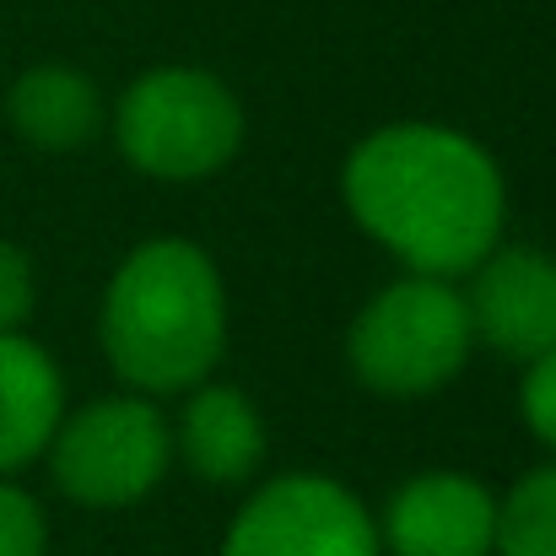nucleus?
<instances>
[{
    "label": "nucleus",
    "mask_w": 556,
    "mask_h": 556,
    "mask_svg": "<svg viewBox=\"0 0 556 556\" xmlns=\"http://www.w3.org/2000/svg\"><path fill=\"white\" fill-rule=\"evenodd\" d=\"M357 227L416 276H465L503 243V168L448 125L400 119L363 136L341 168Z\"/></svg>",
    "instance_id": "f257e3e1"
},
{
    "label": "nucleus",
    "mask_w": 556,
    "mask_h": 556,
    "mask_svg": "<svg viewBox=\"0 0 556 556\" xmlns=\"http://www.w3.org/2000/svg\"><path fill=\"white\" fill-rule=\"evenodd\" d=\"M98 341L136 394H185L227 352V287L189 238H147L103 292Z\"/></svg>",
    "instance_id": "f03ea898"
},
{
    "label": "nucleus",
    "mask_w": 556,
    "mask_h": 556,
    "mask_svg": "<svg viewBox=\"0 0 556 556\" xmlns=\"http://www.w3.org/2000/svg\"><path fill=\"white\" fill-rule=\"evenodd\" d=\"M476 336L454 281L405 270L372 292L346 330V363L357 383L389 400H421L454 383L470 363Z\"/></svg>",
    "instance_id": "7ed1b4c3"
},
{
    "label": "nucleus",
    "mask_w": 556,
    "mask_h": 556,
    "mask_svg": "<svg viewBox=\"0 0 556 556\" xmlns=\"http://www.w3.org/2000/svg\"><path fill=\"white\" fill-rule=\"evenodd\" d=\"M114 141L136 174L194 185L238 157L243 109L222 76L200 65H157L125 87L114 109Z\"/></svg>",
    "instance_id": "20e7f679"
},
{
    "label": "nucleus",
    "mask_w": 556,
    "mask_h": 556,
    "mask_svg": "<svg viewBox=\"0 0 556 556\" xmlns=\"http://www.w3.org/2000/svg\"><path fill=\"white\" fill-rule=\"evenodd\" d=\"M49 476L81 508H130L174 465V432L147 394H109L60 416L49 438Z\"/></svg>",
    "instance_id": "39448f33"
},
{
    "label": "nucleus",
    "mask_w": 556,
    "mask_h": 556,
    "mask_svg": "<svg viewBox=\"0 0 556 556\" xmlns=\"http://www.w3.org/2000/svg\"><path fill=\"white\" fill-rule=\"evenodd\" d=\"M222 556H383L368 503L330 476H276L227 525Z\"/></svg>",
    "instance_id": "423d86ee"
},
{
    "label": "nucleus",
    "mask_w": 556,
    "mask_h": 556,
    "mask_svg": "<svg viewBox=\"0 0 556 556\" xmlns=\"http://www.w3.org/2000/svg\"><path fill=\"white\" fill-rule=\"evenodd\" d=\"M465 314H470V336L476 346L514 357V363H535L541 352L556 346V260L525 243H497L486 260H476L470 270Z\"/></svg>",
    "instance_id": "0eeeda50"
},
{
    "label": "nucleus",
    "mask_w": 556,
    "mask_h": 556,
    "mask_svg": "<svg viewBox=\"0 0 556 556\" xmlns=\"http://www.w3.org/2000/svg\"><path fill=\"white\" fill-rule=\"evenodd\" d=\"M497 497L459 470L410 476L378 514V546L389 556H492Z\"/></svg>",
    "instance_id": "6e6552de"
},
{
    "label": "nucleus",
    "mask_w": 556,
    "mask_h": 556,
    "mask_svg": "<svg viewBox=\"0 0 556 556\" xmlns=\"http://www.w3.org/2000/svg\"><path fill=\"white\" fill-rule=\"evenodd\" d=\"M265 421L260 405L243 389L227 383H194L185 416L174 427V454L185 459V470L205 486H243L249 476H260L265 465Z\"/></svg>",
    "instance_id": "1a4fd4ad"
},
{
    "label": "nucleus",
    "mask_w": 556,
    "mask_h": 556,
    "mask_svg": "<svg viewBox=\"0 0 556 556\" xmlns=\"http://www.w3.org/2000/svg\"><path fill=\"white\" fill-rule=\"evenodd\" d=\"M65 416V378L54 357L16 336H0V476L27 470Z\"/></svg>",
    "instance_id": "9d476101"
},
{
    "label": "nucleus",
    "mask_w": 556,
    "mask_h": 556,
    "mask_svg": "<svg viewBox=\"0 0 556 556\" xmlns=\"http://www.w3.org/2000/svg\"><path fill=\"white\" fill-rule=\"evenodd\" d=\"M5 119L38 152H81L103 130V92L76 65H27L5 92Z\"/></svg>",
    "instance_id": "9b49d317"
},
{
    "label": "nucleus",
    "mask_w": 556,
    "mask_h": 556,
    "mask_svg": "<svg viewBox=\"0 0 556 556\" xmlns=\"http://www.w3.org/2000/svg\"><path fill=\"white\" fill-rule=\"evenodd\" d=\"M492 556H556V465L530 470L497 503Z\"/></svg>",
    "instance_id": "f8f14e48"
},
{
    "label": "nucleus",
    "mask_w": 556,
    "mask_h": 556,
    "mask_svg": "<svg viewBox=\"0 0 556 556\" xmlns=\"http://www.w3.org/2000/svg\"><path fill=\"white\" fill-rule=\"evenodd\" d=\"M49 552V519L27 486L0 476V556H43Z\"/></svg>",
    "instance_id": "ddd939ff"
},
{
    "label": "nucleus",
    "mask_w": 556,
    "mask_h": 556,
    "mask_svg": "<svg viewBox=\"0 0 556 556\" xmlns=\"http://www.w3.org/2000/svg\"><path fill=\"white\" fill-rule=\"evenodd\" d=\"M38 287H33V260L22 254V243L0 238V336H16L33 319Z\"/></svg>",
    "instance_id": "4468645a"
},
{
    "label": "nucleus",
    "mask_w": 556,
    "mask_h": 556,
    "mask_svg": "<svg viewBox=\"0 0 556 556\" xmlns=\"http://www.w3.org/2000/svg\"><path fill=\"white\" fill-rule=\"evenodd\" d=\"M519 410H525V427H530L546 448H556V346L541 352L535 363H525Z\"/></svg>",
    "instance_id": "2eb2a0df"
}]
</instances>
